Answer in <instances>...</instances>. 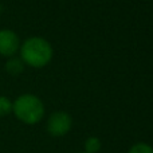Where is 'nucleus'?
<instances>
[{
  "label": "nucleus",
  "mask_w": 153,
  "mask_h": 153,
  "mask_svg": "<svg viewBox=\"0 0 153 153\" xmlns=\"http://www.w3.org/2000/svg\"><path fill=\"white\" fill-rule=\"evenodd\" d=\"M20 47L19 36L12 30H0V54L3 56H12Z\"/></svg>",
  "instance_id": "nucleus-4"
},
{
  "label": "nucleus",
  "mask_w": 153,
  "mask_h": 153,
  "mask_svg": "<svg viewBox=\"0 0 153 153\" xmlns=\"http://www.w3.org/2000/svg\"><path fill=\"white\" fill-rule=\"evenodd\" d=\"M12 111V102L4 95H0V117H4Z\"/></svg>",
  "instance_id": "nucleus-7"
},
{
  "label": "nucleus",
  "mask_w": 153,
  "mask_h": 153,
  "mask_svg": "<svg viewBox=\"0 0 153 153\" xmlns=\"http://www.w3.org/2000/svg\"><path fill=\"white\" fill-rule=\"evenodd\" d=\"M12 111L16 118L27 125L38 124L45 116L43 102L34 94H23L12 103Z\"/></svg>",
  "instance_id": "nucleus-2"
},
{
  "label": "nucleus",
  "mask_w": 153,
  "mask_h": 153,
  "mask_svg": "<svg viewBox=\"0 0 153 153\" xmlns=\"http://www.w3.org/2000/svg\"><path fill=\"white\" fill-rule=\"evenodd\" d=\"M73 125V118L66 111H55L50 116L47 121V132L54 137H62L70 132Z\"/></svg>",
  "instance_id": "nucleus-3"
},
{
  "label": "nucleus",
  "mask_w": 153,
  "mask_h": 153,
  "mask_svg": "<svg viewBox=\"0 0 153 153\" xmlns=\"http://www.w3.org/2000/svg\"><path fill=\"white\" fill-rule=\"evenodd\" d=\"M128 153H153V148L145 143H137L129 149Z\"/></svg>",
  "instance_id": "nucleus-8"
},
{
  "label": "nucleus",
  "mask_w": 153,
  "mask_h": 153,
  "mask_svg": "<svg viewBox=\"0 0 153 153\" xmlns=\"http://www.w3.org/2000/svg\"><path fill=\"white\" fill-rule=\"evenodd\" d=\"M102 146L101 140L98 137H89L85 143V152L86 153H98Z\"/></svg>",
  "instance_id": "nucleus-6"
},
{
  "label": "nucleus",
  "mask_w": 153,
  "mask_h": 153,
  "mask_svg": "<svg viewBox=\"0 0 153 153\" xmlns=\"http://www.w3.org/2000/svg\"><path fill=\"white\" fill-rule=\"evenodd\" d=\"M5 70L11 75H19L24 70V62L19 58H11L5 63Z\"/></svg>",
  "instance_id": "nucleus-5"
},
{
  "label": "nucleus",
  "mask_w": 153,
  "mask_h": 153,
  "mask_svg": "<svg viewBox=\"0 0 153 153\" xmlns=\"http://www.w3.org/2000/svg\"><path fill=\"white\" fill-rule=\"evenodd\" d=\"M82 153H86V152H82Z\"/></svg>",
  "instance_id": "nucleus-9"
},
{
  "label": "nucleus",
  "mask_w": 153,
  "mask_h": 153,
  "mask_svg": "<svg viewBox=\"0 0 153 153\" xmlns=\"http://www.w3.org/2000/svg\"><path fill=\"white\" fill-rule=\"evenodd\" d=\"M22 61L35 69L47 66L53 59V47L43 38H30L20 47Z\"/></svg>",
  "instance_id": "nucleus-1"
}]
</instances>
